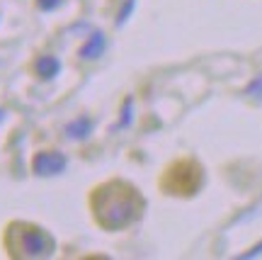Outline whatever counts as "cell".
Listing matches in <instances>:
<instances>
[{"instance_id": "52a82bcc", "label": "cell", "mask_w": 262, "mask_h": 260, "mask_svg": "<svg viewBox=\"0 0 262 260\" xmlns=\"http://www.w3.org/2000/svg\"><path fill=\"white\" fill-rule=\"evenodd\" d=\"M248 95H253V97H262V75L260 78H255L253 83L248 85Z\"/></svg>"}, {"instance_id": "ba28073f", "label": "cell", "mask_w": 262, "mask_h": 260, "mask_svg": "<svg viewBox=\"0 0 262 260\" xmlns=\"http://www.w3.org/2000/svg\"><path fill=\"white\" fill-rule=\"evenodd\" d=\"M39 5L44 10H51V8H56L58 5V0H39Z\"/></svg>"}, {"instance_id": "9c48e42d", "label": "cell", "mask_w": 262, "mask_h": 260, "mask_svg": "<svg viewBox=\"0 0 262 260\" xmlns=\"http://www.w3.org/2000/svg\"><path fill=\"white\" fill-rule=\"evenodd\" d=\"M255 255H262V243H260V246H257V248H253V251H250V253H245L243 258H255Z\"/></svg>"}, {"instance_id": "5b68a950", "label": "cell", "mask_w": 262, "mask_h": 260, "mask_svg": "<svg viewBox=\"0 0 262 260\" xmlns=\"http://www.w3.org/2000/svg\"><path fill=\"white\" fill-rule=\"evenodd\" d=\"M37 68L44 78H51V75H56V71H58V61L56 58H41L37 64Z\"/></svg>"}, {"instance_id": "6da1fadb", "label": "cell", "mask_w": 262, "mask_h": 260, "mask_svg": "<svg viewBox=\"0 0 262 260\" xmlns=\"http://www.w3.org/2000/svg\"><path fill=\"white\" fill-rule=\"evenodd\" d=\"M93 207L97 222L104 229H122L141 214L139 195L124 183H110V185L95 190Z\"/></svg>"}, {"instance_id": "7a4b0ae2", "label": "cell", "mask_w": 262, "mask_h": 260, "mask_svg": "<svg viewBox=\"0 0 262 260\" xmlns=\"http://www.w3.org/2000/svg\"><path fill=\"white\" fill-rule=\"evenodd\" d=\"M10 251L15 255H25V258H37V255H47L51 251V241L41 229H27L22 226V236H19V246H12Z\"/></svg>"}, {"instance_id": "8992f818", "label": "cell", "mask_w": 262, "mask_h": 260, "mask_svg": "<svg viewBox=\"0 0 262 260\" xmlns=\"http://www.w3.org/2000/svg\"><path fill=\"white\" fill-rule=\"evenodd\" d=\"M71 136H75V131H80V136H88V131H90V122H75L73 127H71Z\"/></svg>"}, {"instance_id": "277c9868", "label": "cell", "mask_w": 262, "mask_h": 260, "mask_svg": "<svg viewBox=\"0 0 262 260\" xmlns=\"http://www.w3.org/2000/svg\"><path fill=\"white\" fill-rule=\"evenodd\" d=\"M102 49H104V37L102 34H93L90 42L80 49V56H83V58H97V56L102 54Z\"/></svg>"}, {"instance_id": "3957f363", "label": "cell", "mask_w": 262, "mask_h": 260, "mask_svg": "<svg viewBox=\"0 0 262 260\" xmlns=\"http://www.w3.org/2000/svg\"><path fill=\"white\" fill-rule=\"evenodd\" d=\"M66 166V161L58 153H41V156L34 158V170L39 175H54V173H61Z\"/></svg>"}]
</instances>
